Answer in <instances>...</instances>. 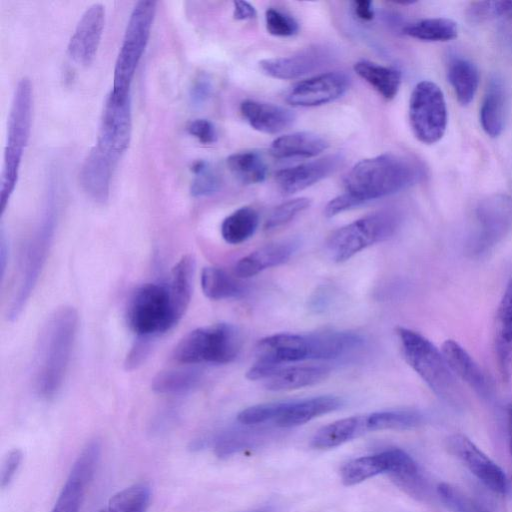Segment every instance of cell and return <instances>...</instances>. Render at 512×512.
Masks as SVG:
<instances>
[{
	"label": "cell",
	"mask_w": 512,
	"mask_h": 512,
	"mask_svg": "<svg viewBox=\"0 0 512 512\" xmlns=\"http://www.w3.org/2000/svg\"><path fill=\"white\" fill-rule=\"evenodd\" d=\"M78 327L77 311L70 306L55 310L40 333L35 363L38 393L51 398L60 390L68 369Z\"/></svg>",
	"instance_id": "cell-1"
},
{
	"label": "cell",
	"mask_w": 512,
	"mask_h": 512,
	"mask_svg": "<svg viewBox=\"0 0 512 512\" xmlns=\"http://www.w3.org/2000/svg\"><path fill=\"white\" fill-rule=\"evenodd\" d=\"M422 176V167L414 159L384 153L355 164L344 179L345 192L364 204L404 190Z\"/></svg>",
	"instance_id": "cell-2"
},
{
	"label": "cell",
	"mask_w": 512,
	"mask_h": 512,
	"mask_svg": "<svg viewBox=\"0 0 512 512\" xmlns=\"http://www.w3.org/2000/svg\"><path fill=\"white\" fill-rule=\"evenodd\" d=\"M396 333L410 367L445 404L455 410H464L467 405L465 394L442 351L414 330L398 327Z\"/></svg>",
	"instance_id": "cell-3"
},
{
	"label": "cell",
	"mask_w": 512,
	"mask_h": 512,
	"mask_svg": "<svg viewBox=\"0 0 512 512\" xmlns=\"http://www.w3.org/2000/svg\"><path fill=\"white\" fill-rule=\"evenodd\" d=\"M57 211V193L50 183L41 216L24 249L18 285L7 310L10 321L22 313L39 279L54 237Z\"/></svg>",
	"instance_id": "cell-4"
},
{
	"label": "cell",
	"mask_w": 512,
	"mask_h": 512,
	"mask_svg": "<svg viewBox=\"0 0 512 512\" xmlns=\"http://www.w3.org/2000/svg\"><path fill=\"white\" fill-rule=\"evenodd\" d=\"M32 86L21 78L14 90L7 123V137L1 174L0 208L4 213L18 181L19 169L27 146L32 122Z\"/></svg>",
	"instance_id": "cell-5"
},
{
	"label": "cell",
	"mask_w": 512,
	"mask_h": 512,
	"mask_svg": "<svg viewBox=\"0 0 512 512\" xmlns=\"http://www.w3.org/2000/svg\"><path fill=\"white\" fill-rule=\"evenodd\" d=\"M241 345L238 329L221 322L187 333L175 346L172 357L182 364H227L236 359Z\"/></svg>",
	"instance_id": "cell-6"
},
{
	"label": "cell",
	"mask_w": 512,
	"mask_h": 512,
	"mask_svg": "<svg viewBox=\"0 0 512 512\" xmlns=\"http://www.w3.org/2000/svg\"><path fill=\"white\" fill-rule=\"evenodd\" d=\"M400 223L398 211H376L335 230L327 239V252L333 261L344 262L363 249L389 239Z\"/></svg>",
	"instance_id": "cell-7"
},
{
	"label": "cell",
	"mask_w": 512,
	"mask_h": 512,
	"mask_svg": "<svg viewBox=\"0 0 512 512\" xmlns=\"http://www.w3.org/2000/svg\"><path fill=\"white\" fill-rule=\"evenodd\" d=\"M156 2L141 0L132 9L114 67L112 92L129 96L131 83L151 34Z\"/></svg>",
	"instance_id": "cell-8"
},
{
	"label": "cell",
	"mask_w": 512,
	"mask_h": 512,
	"mask_svg": "<svg viewBox=\"0 0 512 512\" xmlns=\"http://www.w3.org/2000/svg\"><path fill=\"white\" fill-rule=\"evenodd\" d=\"M512 229V199L494 194L481 199L474 208L473 222L465 242L471 258H481L492 251Z\"/></svg>",
	"instance_id": "cell-9"
},
{
	"label": "cell",
	"mask_w": 512,
	"mask_h": 512,
	"mask_svg": "<svg viewBox=\"0 0 512 512\" xmlns=\"http://www.w3.org/2000/svg\"><path fill=\"white\" fill-rule=\"evenodd\" d=\"M127 321L137 336L142 337L163 333L177 324L168 288L155 283L137 288L128 304Z\"/></svg>",
	"instance_id": "cell-10"
},
{
	"label": "cell",
	"mask_w": 512,
	"mask_h": 512,
	"mask_svg": "<svg viewBox=\"0 0 512 512\" xmlns=\"http://www.w3.org/2000/svg\"><path fill=\"white\" fill-rule=\"evenodd\" d=\"M409 120L415 137L424 144H434L447 127V107L440 87L432 81L419 82L409 101Z\"/></svg>",
	"instance_id": "cell-11"
},
{
	"label": "cell",
	"mask_w": 512,
	"mask_h": 512,
	"mask_svg": "<svg viewBox=\"0 0 512 512\" xmlns=\"http://www.w3.org/2000/svg\"><path fill=\"white\" fill-rule=\"evenodd\" d=\"M132 133L131 96L106 98L95 147L117 162L129 146Z\"/></svg>",
	"instance_id": "cell-12"
},
{
	"label": "cell",
	"mask_w": 512,
	"mask_h": 512,
	"mask_svg": "<svg viewBox=\"0 0 512 512\" xmlns=\"http://www.w3.org/2000/svg\"><path fill=\"white\" fill-rule=\"evenodd\" d=\"M446 448L490 492L495 495L508 492L509 479L503 469L466 435H450Z\"/></svg>",
	"instance_id": "cell-13"
},
{
	"label": "cell",
	"mask_w": 512,
	"mask_h": 512,
	"mask_svg": "<svg viewBox=\"0 0 512 512\" xmlns=\"http://www.w3.org/2000/svg\"><path fill=\"white\" fill-rule=\"evenodd\" d=\"M101 446L90 441L72 465L65 484L51 512H79L87 487L95 473Z\"/></svg>",
	"instance_id": "cell-14"
},
{
	"label": "cell",
	"mask_w": 512,
	"mask_h": 512,
	"mask_svg": "<svg viewBox=\"0 0 512 512\" xmlns=\"http://www.w3.org/2000/svg\"><path fill=\"white\" fill-rule=\"evenodd\" d=\"M350 82V77L344 72L319 74L293 86L286 95V101L293 106L301 107L327 104L345 94Z\"/></svg>",
	"instance_id": "cell-15"
},
{
	"label": "cell",
	"mask_w": 512,
	"mask_h": 512,
	"mask_svg": "<svg viewBox=\"0 0 512 512\" xmlns=\"http://www.w3.org/2000/svg\"><path fill=\"white\" fill-rule=\"evenodd\" d=\"M333 54L325 46L306 47L292 55L259 62L262 72L272 78L290 80L313 72L331 61Z\"/></svg>",
	"instance_id": "cell-16"
},
{
	"label": "cell",
	"mask_w": 512,
	"mask_h": 512,
	"mask_svg": "<svg viewBox=\"0 0 512 512\" xmlns=\"http://www.w3.org/2000/svg\"><path fill=\"white\" fill-rule=\"evenodd\" d=\"M105 25V8L101 3L89 6L81 18L68 43V53L78 64L92 62L98 51Z\"/></svg>",
	"instance_id": "cell-17"
},
{
	"label": "cell",
	"mask_w": 512,
	"mask_h": 512,
	"mask_svg": "<svg viewBox=\"0 0 512 512\" xmlns=\"http://www.w3.org/2000/svg\"><path fill=\"white\" fill-rule=\"evenodd\" d=\"M340 154H331L297 166L279 170L276 183L283 194L304 190L334 173L343 163Z\"/></svg>",
	"instance_id": "cell-18"
},
{
	"label": "cell",
	"mask_w": 512,
	"mask_h": 512,
	"mask_svg": "<svg viewBox=\"0 0 512 512\" xmlns=\"http://www.w3.org/2000/svg\"><path fill=\"white\" fill-rule=\"evenodd\" d=\"M257 360L286 366L310 360L308 334L278 333L261 339L256 346Z\"/></svg>",
	"instance_id": "cell-19"
},
{
	"label": "cell",
	"mask_w": 512,
	"mask_h": 512,
	"mask_svg": "<svg viewBox=\"0 0 512 512\" xmlns=\"http://www.w3.org/2000/svg\"><path fill=\"white\" fill-rule=\"evenodd\" d=\"M494 350L501 380L509 384L512 379V278L497 308Z\"/></svg>",
	"instance_id": "cell-20"
},
{
	"label": "cell",
	"mask_w": 512,
	"mask_h": 512,
	"mask_svg": "<svg viewBox=\"0 0 512 512\" xmlns=\"http://www.w3.org/2000/svg\"><path fill=\"white\" fill-rule=\"evenodd\" d=\"M117 161L94 147L79 172V182L89 198L98 203L108 200L110 184Z\"/></svg>",
	"instance_id": "cell-21"
},
{
	"label": "cell",
	"mask_w": 512,
	"mask_h": 512,
	"mask_svg": "<svg viewBox=\"0 0 512 512\" xmlns=\"http://www.w3.org/2000/svg\"><path fill=\"white\" fill-rule=\"evenodd\" d=\"M452 372L483 400L492 401L493 388L470 354L454 340H446L441 349Z\"/></svg>",
	"instance_id": "cell-22"
},
{
	"label": "cell",
	"mask_w": 512,
	"mask_h": 512,
	"mask_svg": "<svg viewBox=\"0 0 512 512\" xmlns=\"http://www.w3.org/2000/svg\"><path fill=\"white\" fill-rule=\"evenodd\" d=\"M298 247L295 240L266 244L241 258L234 267L238 278H249L288 261Z\"/></svg>",
	"instance_id": "cell-23"
},
{
	"label": "cell",
	"mask_w": 512,
	"mask_h": 512,
	"mask_svg": "<svg viewBox=\"0 0 512 512\" xmlns=\"http://www.w3.org/2000/svg\"><path fill=\"white\" fill-rule=\"evenodd\" d=\"M240 112L253 129L266 134L282 132L295 121V114L290 109L255 100H244Z\"/></svg>",
	"instance_id": "cell-24"
},
{
	"label": "cell",
	"mask_w": 512,
	"mask_h": 512,
	"mask_svg": "<svg viewBox=\"0 0 512 512\" xmlns=\"http://www.w3.org/2000/svg\"><path fill=\"white\" fill-rule=\"evenodd\" d=\"M342 403V399L334 395L290 400L286 402L275 423L282 428L299 426L316 417L339 409Z\"/></svg>",
	"instance_id": "cell-25"
},
{
	"label": "cell",
	"mask_w": 512,
	"mask_h": 512,
	"mask_svg": "<svg viewBox=\"0 0 512 512\" xmlns=\"http://www.w3.org/2000/svg\"><path fill=\"white\" fill-rule=\"evenodd\" d=\"M310 360L340 358L363 344V338L351 331H324L308 334Z\"/></svg>",
	"instance_id": "cell-26"
},
{
	"label": "cell",
	"mask_w": 512,
	"mask_h": 512,
	"mask_svg": "<svg viewBox=\"0 0 512 512\" xmlns=\"http://www.w3.org/2000/svg\"><path fill=\"white\" fill-rule=\"evenodd\" d=\"M330 368L324 365L284 366L270 378L265 387L271 391H289L312 386L325 380Z\"/></svg>",
	"instance_id": "cell-27"
},
{
	"label": "cell",
	"mask_w": 512,
	"mask_h": 512,
	"mask_svg": "<svg viewBox=\"0 0 512 512\" xmlns=\"http://www.w3.org/2000/svg\"><path fill=\"white\" fill-rule=\"evenodd\" d=\"M327 141L312 132H294L276 138L270 146V153L278 159L309 158L323 152Z\"/></svg>",
	"instance_id": "cell-28"
},
{
	"label": "cell",
	"mask_w": 512,
	"mask_h": 512,
	"mask_svg": "<svg viewBox=\"0 0 512 512\" xmlns=\"http://www.w3.org/2000/svg\"><path fill=\"white\" fill-rule=\"evenodd\" d=\"M195 259L192 255H184L174 265L168 292L172 309L177 322L185 314L192 296Z\"/></svg>",
	"instance_id": "cell-29"
},
{
	"label": "cell",
	"mask_w": 512,
	"mask_h": 512,
	"mask_svg": "<svg viewBox=\"0 0 512 512\" xmlns=\"http://www.w3.org/2000/svg\"><path fill=\"white\" fill-rule=\"evenodd\" d=\"M505 99V89L502 81L497 77L493 78L480 109L482 128L491 137H497L503 130Z\"/></svg>",
	"instance_id": "cell-30"
},
{
	"label": "cell",
	"mask_w": 512,
	"mask_h": 512,
	"mask_svg": "<svg viewBox=\"0 0 512 512\" xmlns=\"http://www.w3.org/2000/svg\"><path fill=\"white\" fill-rule=\"evenodd\" d=\"M354 70L385 99L391 100L397 95L401 85L399 70L369 60L356 62Z\"/></svg>",
	"instance_id": "cell-31"
},
{
	"label": "cell",
	"mask_w": 512,
	"mask_h": 512,
	"mask_svg": "<svg viewBox=\"0 0 512 512\" xmlns=\"http://www.w3.org/2000/svg\"><path fill=\"white\" fill-rule=\"evenodd\" d=\"M364 431H366L365 415L347 417L320 428L314 434L311 444L317 449L334 448Z\"/></svg>",
	"instance_id": "cell-32"
},
{
	"label": "cell",
	"mask_w": 512,
	"mask_h": 512,
	"mask_svg": "<svg viewBox=\"0 0 512 512\" xmlns=\"http://www.w3.org/2000/svg\"><path fill=\"white\" fill-rule=\"evenodd\" d=\"M437 494L451 512H504L493 500L470 495L449 483H441Z\"/></svg>",
	"instance_id": "cell-33"
},
{
	"label": "cell",
	"mask_w": 512,
	"mask_h": 512,
	"mask_svg": "<svg viewBox=\"0 0 512 512\" xmlns=\"http://www.w3.org/2000/svg\"><path fill=\"white\" fill-rule=\"evenodd\" d=\"M447 77L458 102L461 105H468L473 100L479 84L476 65L467 59L455 58L448 65Z\"/></svg>",
	"instance_id": "cell-34"
},
{
	"label": "cell",
	"mask_w": 512,
	"mask_h": 512,
	"mask_svg": "<svg viewBox=\"0 0 512 512\" xmlns=\"http://www.w3.org/2000/svg\"><path fill=\"white\" fill-rule=\"evenodd\" d=\"M226 163L232 175L245 185L261 183L267 176V164L256 151L234 153L227 158Z\"/></svg>",
	"instance_id": "cell-35"
},
{
	"label": "cell",
	"mask_w": 512,
	"mask_h": 512,
	"mask_svg": "<svg viewBox=\"0 0 512 512\" xmlns=\"http://www.w3.org/2000/svg\"><path fill=\"white\" fill-rule=\"evenodd\" d=\"M204 295L212 300L237 298L244 293V286L222 268L205 267L201 272Z\"/></svg>",
	"instance_id": "cell-36"
},
{
	"label": "cell",
	"mask_w": 512,
	"mask_h": 512,
	"mask_svg": "<svg viewBox=\"0 0 512 512\" xmlns=\"http://www.w3.org/2000/svg\"><path fill=\"white\" fill-rule=\"evenodd\" d=\"M425 422L423 413L417 410H387L365 415L366 431L408 430Z\"/></svg>",
	"instance_id": "cell-37"
},
{
	"label": "cell",
	"mask_w": 512,
	"mask_h": 512,
	"mask_svg": "<svg viewBox=\"0 0 512 512\" xmlns=\"http://www.w3.org/2000/svg\"><path fill=\"white\" fill-rule=\"evenodd\" d=\"M259 215L249 206L241 207L228 215L221 224V235L229 244H240L257 230Z\"/></svg>",
	"instance_id": "cell-38"
},
{
	"label": "cell",
	"mask_w": 512,
	"mask_h": 512,
	"mask_svg": "<svg viewBox=\"0 0 512 512\" xmlns=\"http://www.w3.org/2000/svg\"><path fill=\"white\" fill-rule=\"evenodd\" d=\"M403 33L428 42H445L458 35L457 23L448 18H427L406 25Z\"/></svg>",
	"instance_id": "cell-39"
},
{
	"label": "cell",
	"mask_w": 512,
	"mask_h": 512,
	"mask_svg": "<svg viewBox=\"0 0 512 512\" xmlns=\"http://www.w3.org/2000/svg\"><path fill=\"white\" fill-rule=\"evenodd\" d=\"M151 500V488L140 482L114 494L97 512H146Z\"/></svg>",
	"instance_id": "cell-40"
},
{
	"label": "cell",
	"mask_w": 512,
	"mask_h": 512,
	"mask_svg": "<svg viewBox=\"0 0 512 512\" xmlns=\"http://www.w3.org/2000/svg\"><path fill=\"white\" fill-rule=\"evenodd\" d=\"M199 381L200 373L195 369H169L153 377L151 388L159 394H181L195 388Z\"/></svg>",
	"instance_id": "cell-41"
},
{
	"label": "cell",
	"mask_w": 512,
	"mask_h": 512,
	"mask_svg": "<svg viewBox=\"0 0 512 512\" xmlns=\"http://www.w3.org/2000/svg\"><path fill=\"white\" fill-rule=\"evenodd\" d=\"M386 470V463L381 452L349 461L341 468L340 475L344 485L352 486L384 473Z\"/></svg>",
	"instance_id": "cell-42"
},
{
	"label": "cell",
	"mask_w": 512,
	"mask_h": 512,
	"mask_svg": "<svg viewBox=\"0 0 512 512\" xmlns=\"http://www.w3.org/2000/svg\"><path fill=\"white\" fill-rule=\"evenodd\" d=\"M194 173L190 185V193L194 197H207L215 194L221 186V180L211 164L205 160H197L191 165Z\"/></svg>",
	"instance_id": "cell-43"
},
{
	"label": "cell",
	"mask_w": 512,
	"mask_h": 512,
	"mask_svg": "<svg viewBox=\"0 0 512 512\" xmlns=\"http://www.w3.org/2000/svg\"><path fill=\"white\" fill-rule=\"evenodd\" d=\"M471 22L481 23L495 18L512 19V1H476L466 11Z\"/></svg>",
	"instance_id": "cell-44"
},
{
	"label": "cell",
	"mask_w": 512,
	"mask_h": 512,
	"mask_svg": "<svg viewBox=\"0 0 512 512\" xmlns=\"http://www.w3.org/2000/svg\"><path fill=\"white\" fill-rule=\"evenodd\" d=\"M311 200L306 197H299L288 200L276 206L268 216L264 228L271 231L289 223L299 213L309 208Z\"/></svg>",
	"instance_id": "cell-45"
},
{
	"label": "cell",
	"mask_w": 512,
	"mask_h": 512,
	"mask_svg": "<svg viewBox=\"0 0 512 512\" xmlns=\"http://www.w3.org/2000/svg\"><path fill=\"white\" fill-rule=\"evenodd\" d=\"M286 402L280 401L250 406L238 414L237 420L244 425H256L269 420L275 421L283 411Z\"/></svg>",
	"instance_id": "cell-46"
},
{
	"label": "cell",
	"mask_w": 512,
	"mask_h": 512,
	"mask_svg": "<svg viewBox=\"0 0 512 512\" xmlns=\"http://www.w3.org/2000/svg\"><path fill=\"white\" fill-rule=\"evenodd\" d=\"M267 31L277 37H290L297 33L298 24L289 15L269 8L265 13Z\"/></svg>",
	"instance_id": "cell-47"
},
{
	"label": "cell",
	"mask_w": 512,
	"mask_h": 512,
	"mask_svg": "<svg viewBox=\"0 0 512 512\" xmlns=\"http://www.w3.org/2000/svg\"><path fill=\"white\" fill-rule=\"evenodd\" d=\"M152 348L151 337L138 336L128 352L124 366L126 370L137 369L145 362Z\"/></svg>",
	"instance_id": "cell-48"
},
{
	"label": "cell",
	"mask_w": 512,
	"mask_h": 512,
	"mask_svg": "<svg viewBox=\"0 0 512 512\" xmlns=\"http://www.w3.org/2000/svg\"><path fill=\"white\" fill-rule=\"evenodd\" d=\"M187 131L203 144H212L217 141L216 128L208 119L197 118L190 121Z\"/></svg>",
	"instance_id": "cell-49"
},
{
	"label": "cell",
	"mask_w": 512,
	"mask_h": 512,
	"mask_svg": "<svg viewBox=\"0 0 512 512\" xmlns=\"http://www.w3.org/2000/svg\"><path fill=\"white\" fill-rule=\"evenodd\" d=\"M22 452L19 449L11 450L6 456L1 469V487L10 484L22 462Z\"/></svg>",
	"instance_id": "cell-50"
},
{
	"label": "cell",
	"mask_w": 512,
	"mask_h": 512,
	"mask_svg": "<svg viewBox=\"0 0 512 512\" xmlns=\"http://www.w3.org/2000/svg\"><path fill=\"white\" fill-rule=\"evenodd\" d=\"M362 205L356 198L349 193L345 192L333 199H331L325 209L324 214L326 217H333L341 212L358 207Z\"/></svg>",
	"instance_id": "cell-51"
},
{
	"label": "cell",
	"mask_w": 512,
	"mask_h": 512,
	"mask_svg": "<svg viewBox=\"0 0 512 512\" xmlns=\"http://www.w3.org/2000/svg\"><path fill=\"white\" fill-rule=\"evenodd\" d=\"M212 82L206 74L199 75L190 89V99L194 105L203 104L212 93Z\"/></svg>",
	"instance_id": "cell-52"
},
{
	"label": "cell",
	"mask_w": 512,
	"mask_h": 512,
	"mask_svg": "<svg viewBox=\"0 0 512 512\" xmlns=\"http://www.w3.org/2000/svg\"><path fill=\"white\" fill-rule=\"evenodd\" d=\"M233 16L237 20H251L256 17V10L253 5L246 1H234Z\"/></svg>",
	"instance_id": "cell-53"
},
{
	"label": "cell",
	"mask_w": 512,
	"mask_h": 512,
	"mask_svg": "<svg viewBox=\"0 0 512 512\" xmlns=\"http://www.w3.org/2000/svg\"><path fill=\"white\" fill-rule=\"evenodd\" d=\"M353 10L355 15L363 20L370 21L374 18L373 3L367 0H357L353 2Z\"/></svg>",
	"instance_id": "cell-54"
},
{
	"label": "cell",
	"mask_w": 512,
	"mask_h": 512,
	"mask_svg": "<svg viewBox=\"0 0 512 512\" xmlns=\"http://www.w3.org/2000/svg\"><path fill=\"white\" fill-rule=\"evenodd\" d=\"M507 434H508V450L511 465L510 480L512 481V403L508 409V420H507Z\"/></svg>",
	"instance_id": "cell-55"
},
{
	"label": "cell",
	"mask_w": 512,
	"mask_h": 512,
	"mask_svg": "<svg viewBox=\"0 0 512 512\" xmlns=\"http://www.w3.org/2000/svg\"><path fill=\"white\" fill-rule=\"evenodd\" d=\"M250 512H267L265 510H255V511H250Z\"/></svg>",
	"instance_id": "cell-56"
}]
</instances>
